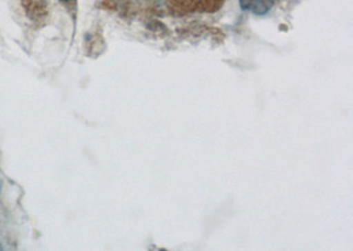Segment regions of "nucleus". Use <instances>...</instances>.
Instances as JSON below:
<instances>
[{"instance_id":"obj_2","label":"nucleus","mask_w":353,"mask_h":251,"mask_svg":"<svg viewBox=\"0 0 353 251\" xmlns=\"http://www.w3.org/2000/svg\"><path fill=\"white\" fill-rule=\"evenodd\" d=\"M241 3L242 10H248V11H253L254 14H265L269 11L270 4L266 3L265 0H240Z\"/></svg>"},{"instance_id":"obj_1","label":"nucleus","mask_w":353,"mask_h":251,"mask_svg":"<svg viewBox=\"0 0 353 251\" xmlns=\"http://www.w3.org/2000/svg\"><path fill=\"white\" fill-rule=\"evenodd\" d=\"M224 0H167L172 14L190 15L194 12H214Z\"/></svg>"},{"instance_id":"obj_3","label":"nucleus","mask_w":353,"mask_h":251,"mask_svg":"<svg viewBox=\"0 0 353 251\" xmlns=\"http://www.w3.org/2000/svg\"><path fill=\"white\" fill-rule=\"evenodd\" d=\"M61 1H65V3H66V1H72V0H61Z\"/></svg>"}]
</instances>
